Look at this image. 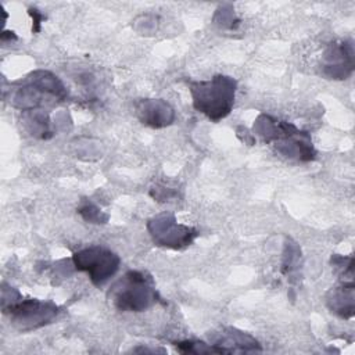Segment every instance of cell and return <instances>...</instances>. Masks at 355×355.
<instances>
[{
	"label": "cell",
	"mask_w": 355,
	"mask_h": 355,
	"mask_svg": "<svg viewBox=\"0 0 355 355\" xmlns=\"http://www.w3.org/2000/svg\"><path fill=\"white\" fill-rule=\"evenodd\" d=\"M189 90L196 111L212 122L226 118L234 105L237 82L227 75H215L208 80H189Z\"/></svg>",
	"instance_id": "2"
},
{
	"label": "cell",
	"mask_w": 355,
	"mask_h": 355,
	"mask_svg": "<svg viewBox=\"0 0 355 355\" xmlns=\"http://www.w3.org/2000/svg\"><path fill=\"white\" fill-rule=\"evenodd\" d=\"M327 308L343 319L354 316V282H341L326 294Z\"/></svg>",
	"instance_id": "11"
},
{
	"label": "cell",
	"mask_w": 355,
	"mask_h": 355,
	"mask_svg": "<svg viewBox=\"0 0 355 355\" xmlns=\"http://www.w3.org/2000/svg\"><path fill=\"white\" fill-rule=\"evenodd\" d=\"M215 17H216V18L220 17L219 21H218V24H220L222 26L230 28V29L236 28V26L239 25V22H240V21L236 18V15H234V12H233V10H232L230 6H229L227 10H225V7H222V11L218 10V12H216Z\"/></svg>",
	"instance_id": "15"
},
{
	"label": "cell",
	"mask_w": 355,
	"mask_h": 355,
	"mask_svg": "<svg viewBox=\"0 0 355 355\" xmlns=\"http://www.w3.org/2000/svg\"><path fill=\"white\" fill-rule=\"evenodd\" d=\"M19 83L10 103L22 111H36L46 104L64 101L68 97V90L61 79L50 71H33Z\"/></svg>",
	"instance_id": "3"
},
{
	"label": "cell",
	"mask_w": 355,
	"mask_h": 355,
	"mask_svg": "<svg viewBox=\"0 0 355 355\" xmlns=\"http://www.w3.org/2000/svg\"><path fill=\"white\" fill-rule=\"evenodd\" d=\"M173 345L178 348V351L183 354H222L218 347L214 344H205L202 341L197 340H183V341H175Z\"/></svg>",
	"instance_id": "13"
},
{
	"label": "cell",
	"mask_w": 355,
	"mask_h": 355,
	"mask_svg": "<svg viewBox=\"0 0 355 355\" xmlns=\"http://www.w3.org/2000/svg\"><path fill=\"white\" fill-rule=\"evenodd\" d=\"M354 42L351 39L330 43L320 58V73L326 79H347L354 72Z\"/></svg>",
	"instance_id": "8"
},
{
	"label": "cell",
	"mask_w": 355,
	"mask_h": 355,
	"mask_svg": "<svg viewBox=\"0 0 355 355\" xmlns=\"http://www.w3.org/2000/svg\"><path fill=\"white\" fill-rule=\"evenodd\" d=\"M72 263L76 270L87 273L96 287H101L118 272L121 258L110 248L90 245L73 252Z\"/></svg>",
	"instance_id": "6"
},
{
	"label": "cell",
	"mask_w": 355,
	"mask_h": 355,
	"mask_svg": "<svg viewBox=\"0 0 355 355\" xmlns=\"http://www.w3.org/2000/svg\"><path fill=\"white\" fill-rule=\"evenodd\" d=\"M135 111L143 125L161 129L175 121L173 108L162 98H141L135 103Z\"/></svg>",
	"instance_id": "10"
},
{
	"label": "cell",
	"mask_w": 355,
	"mask_h": 355,
	"mask_svg": "<svg viewBox=\"0 0 355 355\" xmlns=\"http://www.w3.org/2000/svg\"><path fill=\"white\" fill-rule=\"evenodd\" d=\"M108 298L122 312H141L161 302L153 277L143 270H128L111 286Z\"/></svg>",
	"instance_id": "4"
},
{
	"label": "cell",
	"mask_w": 355,
	"mask_h": 355,
	"mask_svg": "<svg viewBox=\"0 0 355 355\" xmlns=\"http://www.w3.org/2000/svg\"><path fill=\"white\" fill-rule=\"evenodd\" d=\"M147 230L157 245L173 250L190 245L198 236L197 229L178 223L175 215L169 212H162L148 219Z\"/></svg>",
	"instance_id": "7"
},
{
	"label": "cell",
	"mask_w": 355,
	"mask_h": 355,
	"mask_svg": "<svg viewBox=\"0 0 355 355\" xmlns=\"http://www.w3.org/2000/svg\"><path fill=\"white\" fill-rule=\"evenodd\" d=\"M211 344L218 347L222 354L233 352H261L262 347L251 334L236 327H222L209 334Z\"/></svg>",
	"instance_id": "9"
},
{
	"label": "cell",
	"mask_w": 355,
	"mask_h": 355,
	"mask_svg": "<svg viewBox=\"0 0 355 355\" xmlns=\"http://www.w3.org/2000/svg\"><path fill=\"white\" fill-rule=\"evenodd\" d=\"M11 300H1L3 313L11 320V324L19 331H31L51 323L60 308L51 301H40L36 298L24 300L21 294L12 288L7 287Z\"/></svg>",
	"instance_id": "5"
},
{
	"label": "cell",
	"mask_w": 355,
	"mask_h": 355,
	"mask_svg": "<svg viewBox=\"0 0 355 355\" xmlns=\"http://www.w3.org/2000/svg\"><path fill=\"white\" fill-rule=\"evenodd\" d=\"M29 14L32 15V19H33L32 31H33V32H39V31H40V22H42V19H43V15H42L36 8H29Z\"/></svg>",
	"instance_id": "16"
},
{
	"label": "cell",
	"mask_w": 355,
	"mask_h": 355,
	"mask_svg": "<svg viewBox=\"0 0 355 355\" xmlns=\"http://www.w3.org/2000/svg\"><path fill=\"white\" fill-rule=\"evenodd\" d=\"M252 132L266 144L290 159L309 162L316 158L311 135L298 129L295 125L268 114H259L254 122Z\"/></svg>",
	"instance_id": "1"
},
{
	"label": "cell",
	"mask_w": 355,
	"mask_h": 355,
	"mask_svg": "<svg viewBox=\"0 0 355 355\" xmlns=\"http://www.w3.org/2000/svg\"><path fill=\"white\" fill-rule=\"evenodd\" d=\"M78 214L89 223H105L108 220V215L103 212L96 204L89 200H83L78 207Z\"/></svg>",
	"instance_id": "14"
},
{
	"label": "cell",
	"mask_w": 355,
	"mask_h": 355,
	"mask_svg": "<svg viewBox=\"0 0 355 355\" xmlns=\"http://www.w3.org/2000/svg\"><path fill=\"white\" fill-rule=\"evenodd\" d=\"M300 269H301V248L295 241H293L291 239H287L283 250L282 273L287 276L290 282H294V279H297L300 275Z\"/></svg>",
	"instance_id": "12"
}]
</instances>
